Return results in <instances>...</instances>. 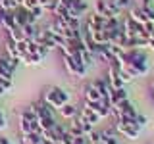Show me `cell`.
<instances>
[{
  "instance_id": "cell-12",
  "label": "cell",
  "mask_w": 154,
  "mask_h": 144,
  "mask_svg": "<svg viewBox=\"0 0 154 144\" xmlns=\"http://www.w3.org/2000/svg\"><path fill=\"white\" fill-rule=\"evenodd\" d=\"M35 110H37V117L38 119H42V117H54V110H52L46 102H37L35 104Z\"/></svg>"
},
{
  "instance_id": "cell-5",
  "label": "cell",
  "mask_w": 154,
  "mask_h": 144,
  "mask_svg": "<svg viewBox=\"0 0 154 144\" xmlns=\"http://www.w3.org/2000/svg\"><path fill=\"white\" fill-rule=\"evenodd\" d=\"M64 56V65L67 69V73H69L71 77H77V79H81V77L87 75V65H83L77 58L73 56H67V54H62Z\"/></svg>"
},
{
  "instance_id": "cell-17",
  "label": "cell",
  "mask_w": 154,
  "mask_h": 144,
  "mask_svg": "<svg viewBox=\"0 0 154 144\" xmlns=\"http://www.w3.org/2000/svg\"><path fill=\"white\" fill-rule=\"evenodd\" d=\"M42 60H45V58L38 54V52H35V54H25V56H21V60H19V62H23L25 65H38Z\"/></svg>"
},
{
  "instance_id": "cell-15",
  "label": "cell",
  "mask_w": 154,
  "mask_h": 144,
  "mask_svg": "<svg viewBox=\"0 0 154 144\" xmlns=\"http://www.w3.org/2000/svg\"><path fill=\"white\" fill-rule=\"evenodd\" d=\"M98 100H100V92L89 83V85H87V88H85V102H93V104H96Z\"/></svg>"
},
{
  "instance_id": "cell-41",
  "label": "cell",
  "mask_w": 154,
  "mask_h": 144,
  "mask_svg": "<svg viewBox=\"0 0 154 144\" xmlns=\"http://www.w3.org/2000/svg\"><path fill=\"white\" fill-rule=\"evenodd\" d=\"M152 2H154V0H152Z\"/></svg>"
},
{
  "instance_id": "cell-23",
  "label": "cell",
  "mask_w": 154,
  "mask_h": 144,
  "mask_svg": "<svg viewBox=\"0 0 154 144\" xmlns=\"http://www.w3.org/2000/svg\"><path fill=\"white\" fill-rule=\"evenodd\" d=\"M23 35H25V38H35V35L38 33V29L35 23H27V25H23Z\"/></svg>"
},
{
  "instance_id": "cell-43",
  "label": "cell",
  "mask_w": 154,
  "mask_h": 144,
  "mask_svg": "<svg viewBox=\"0 0 154 144\" xmlns=\"http://www.w3.org/2000/svg\"><path fill=\"white\" fill-rule=\"evenodd\" d=\"M152 144H154V142H152Z\"/></svg>"
},
{
  "instance_id": "cell-27",
  "label": "cell",
  "mask_w": 154,
  "mask_h": 144,
  "mask_svg": "<svg viewBox=\"0 0 154 144\" xmlns=\"http://www.w3.org/2000/svg\"><path fill=\"white\" fill-rule=\"evenodd\" d=\"M154 35V23L152 21H146L143 25V31H141V37H144V38H150Z\"/></svg>"
},
{
  "instance_id": "cell-16",
  "label": "cell",
  "mask_w": 154,
  "mask_h": 144,
  "mask_svg": "<svg viewBox=\"0 0 154 144\" xmlns=\"http://www.w3.org/2000/svg\"><path fill=\"white\" fill-rule=\"evenodd\" d=\"M6 54H8V58H14V60H19V52H17V42L16 40H12V38H6Z\"/></svg>"
},
{
  "instance_id": "cell-8",
  "label": "cell",
  "mask_w": 154,
  "mask_h": 144,
  "mask_svg": "<svg viewBox=\"0 0 154 144\" xmlns=\"http://www.w3.org/2000/svg\"><path fill=\"white\" fill-rule=\"evenodd\" d=\"M122 29H123V33L127 37H139V35H141V31H143V25H139L137 21H133V19L127 16V19L123 21V27Z\"/></svg>"
},
{
  "instance_id": "cell-1",
  "label": "cell",
  "mask_w": 154,
  "mask_h": 144,
  "mask_svg": "<svg viewBox=\"0 0 154 144\" xmlns=\"http://www.w3.org/2000/svg\"><path fill=\"white\" fill-rule=\"evenodd\" d=\"M148 56L141 52V48H133V50H125V64L131 65L133 69H137L139 77L146 75L148 69H150V64H148Z\"/></svg>"
},
{
  "instance_id": "cell-26",
  "label": "cell",
  "mask_w": 154,
  "mask_h": 144,
  "mask_svg": "<svg viewBox=\"0 0 154 144\" xmlns=\"http://www.w3.org/2000/svg\"><path fill=\"white\" fill-rule=\"evenodd\" d=\"M143 10V14L146 16V19L148 21H152L154 23V4H144V6H139Z\"/></svg>"
},
{
  "instance_id": "cell-40",
  "label": "cell",
  "mask_w": 154,
  "mask_h": 144,
  "mask_svg": "<svg viewBox=\"0 0 154 144\" xmlns=\"http://www.w3.org/2000/svg\"><path fill=\"white\" fill-rule=\"evenodd\" d=\"M98 144H106V142H104V140H100V142H98Z\"/></svg>"
},
{
  "instance_id": "cell-20",
  "label": "cell",
  "mask_w": 154,
  "mask_h": 144,
  "mask_svg": "<svg viewBox=\"0 0 154 144\" xmlns=\"http://www.w3.org/2000/svg\"><path fill=\"white\" fill-rule=\"evenodd\" d=\"M8 37L12 38V40H16V42L25 40V35H23V29H21V27H14V29H10V31H8Z\"/></svg>"
},
{
  "instance_id": "cell-32",
  "label": "cell",
  "mask_w": 154,
  "mask_h": 144,
  "mask_svg": "<svg viewBox=\"0 0 154 144\" xmlns=\"http://www.w3.org/2000/svg\"><path fill=\"white\" fill-rule=\"evenodd\" d=\"M135 123H137L139 125V127H146V123H148V119L146 117H144V115H141V113H137V117H135Z\"/></svg>"
},
{
  "instance_id": "cell-30",
  "label": "cell",
  "mask_w": 154,
  "mask_h": 144,
  "mask_svg": "<svg viewBox=\"0 0 154 144\" xmlns=\"http://www.w3.org/2000/svg\"><path fill=\"white\" fill-rule=\"evenodd\" d=\"M114 4H116L119 10H131L133 0H114Z\"/></svg>"
},
{
  "instance_id": "cell-31",
  "label": "cell",
  "mask_w": 154,
  "mask_h": 144,
  "mask_svg": "<svg viewBox=\"0 0 154 144\" xmlns=\"http://www.w3.org/2000/svg\"><path fill=\"white\" fill-rule=\"evenodd\" d=\"M73 6H75L77 10H79L81 14H85L87 10H89V6H87V2H85V0H73Z\"/></svg>"
},
{
  "instance_id": "cell-29",
  "label": "cell",
  "mask_w": 154,
  "mask_h": 144,
  "mask_svg": "<svg viewBox=\"0 0 154 144\" xmlns=\"http://www.w3.org/2000/svg\"><path fill=\"white\" fill-rule=\"evenodd\" d=\"M29 14H31V21L37 23V19H41L42 14H45V8H42V6H35L33 10H29Z\"/></svg>"
},
{
  "instance_id": "cell-24",
  "label": "cell",
  "mask_w": 154,
  "mask_h": 144,
  "mask_svg": "<svg viewBox=\"0 0 154 144\" xmlns=\"http://www.w3.org/2000/svg\"><path fill=\"white\" fill-rule=\"evenodd\" d=\"M0 77H4V79H10V81H12V77H14V71L10 69L6 64H4L2 58H0Z\"/></svg>"
},
{
  "instance_id": "cell-14",
  "label": "cell",
  "mask_w": 154,
  "mask_h": 144,
  "mask_svg": "<svg viewBox=\"0 0 154 144\" xmlns=\"http://www.w3.org/2000/svg\"><path fill=\"white\" fill-rule=\"evenodd\" d=\"M33 131H41L38 125L31 123L29 119H25V117L19 115V133H21V134H29V133H33Z\"/></svg>"
},
{
  "instance_id": "cell-25",
  "label": "cell",
  "mask_w": 154,
  "mask_h": 144,
  "mask_svg": "<svg viewBox=\"0 0 154 144\" xmlns=\"http://www.w3.org/2000/svg\"><path fill=\"white\" fill-rule=\"evenodd\" d=\"M16 8H19L16 0H0V10H2V12H8V10L14 12Z\"/></svg>"
},
{
  "instance_id": "cell-39",
  "label": "cell",
  "mask_w": 154,
  "mask_h": 144,
  "mask_svg": "<svg viewBox=\"0 0 154 144\" xmlns=\"http://www.w3.org/2000/svg\"><path fill=\"white\" fill-rule=\"evenodd\" d=\"M152 96H154V83H152Z\"/></svg>"
},
{
  "instance_id": "cell-33",
  "label": "cell",
  "mask_w": 154,
  "mask_h": 144,
  "mask_svg": "<svg viewBox=\"0 0 154 144\" xmlns=\"http://www.w3.org/2000/svg\"><path fill=\"white\" fill-rule=\"evenodd\" d=\"M73 140H75V136H73V134H71L69 131H67V133L64 134V138H62V142H60V144H73Z\"/></svg>"
},
{
  "instance_id": "cell-37",
  "label": "cell",
  "mask_w": 154,
  "mask_h": 144,
  "mask_svg": "<svg viewBox=\"0 0 154 144\" xmlns=\"http://www.w3.org/2000/svg\"><path fill=\"white\" fill-rule=\"evenodd\" d=\"M148 48H150V50H154V37L148 38Z\"/></svg>"
},
{
  "instance_id": "cell-19",
  "label": "cell",
  "mask_w": 154,
  "mask_h": 144,
  "mask_svg": "<svg viewBox=\"0 0 154 144\" xmlns=\"http://www.w3.org/2000/svg\"><path fill=\"white\" fill-rule=\"evenodd\" d=\"M104 21H106L104 16H100V14H93V16L89 17V21H87V23H91L94 29H102V27H104Z\"/></svg>"
},
{
  "instance_id": "cell-9",
  "label": "cell",
  "mask_w": 154,
  "mask_h": 144,
  "mask_svg": "<svg viewBox=\"0 0 154 144\" xmlns=\"http://www.w3.org/2000/svg\"><path fill=\"white\" fill-rule=\"evenodd\" d=\"M129 94H127V88H112V92H110V104L112 106H118L119 102H123V100H127Z\"/></svg>"
},
{
  "instance_id": "cell-28",
  "label": "cell",
  "mask_w": 154,
  "mask_h": 144,
  "mask_svg": "<svg viewBox=\"0 0 154 144\" xmlns=\"http://www.w3.org/2000/svg\"><path fill=\"white\" fill-rule=\"evenodd\" d=\"M67 131L73 134V136H85V133H83V129H81V125L77 123L75 119H73V123H71L69 127H67Z\"/></svg>"
},
{
  "instance_id": "cell-36",
  "label": "cell",
  "mask_w": 154,
  "mask_h": 144,
  "mask_svg": "<svg viewBox=\"0 0 154 144\" xmlns=\"http://www.w3.org/2000/svg\"><path fill=\"white\" fill-rule=\"evenodd\" d=\"M0 144H12V140L6 138V136H0Z\"/></svg>"
},
{
  "instance_id": "cell-34",
  "label": "cell",
  "mask_w": 154,
  "mask_h": 144,
  "mask_svg": "<svg viewBox=\"0 0 154 144\" xmlns=\"http://www.w3.org/2000/svg\"><path fill=\"white\" fill-rule=\"evenodd\" d=\"M6 117H4V113H2V110H0V131H2V129H6Z\"/></svg>"
},
{
  "instance_id": "cell-13",
  "label": "cell",
  "mask_w": 154,
  "mask_h": 144,
  "mask_svg": "<svg viewBox=\"0 0 154 144\" xmlns=\"http://www.w3.org/2000/svg\"><path fill=\"white\" fill-rule=\"evenodd\" d=\"M58 112H60V115H62L64 119H75V117H77V113H79V110H77L71 102H67V104L62 106Z\"/></svg>"
},
{
  "instance_id": "cell-3",
  "label": "cell",
  "mask_w": 154,
  "mask_h": 144,
  "mask_svg": "<svg viewBox=\"0 0 154 144\" xmlns=\"http://www.w3.org/2000/svg\"><path fill=\"white\" fill-rule=\"evenodd\" d=\"M137 108L133 106L131 100H123V102H119L118 106H112V115L116 119H123V121H133L135 117H137Z\"/></svg>"
},
{
  "instance_id": "cell-10",
  "label": "cell",
  "mask_w": 154,
  "mask_h": 144,
  "mask_svg": "<svg viewBox=\"0 0 154 144\" xmlns=\"http://www.w3.org/2000/svg\"><path fill=\"white\" fill-rule=\"evenodd\" d=\"M91 85L100 92V96H110V92H112V86H110L108 79H94L91 81Z\"/></svg>"
},
{
  "instance_id": "cell-2",
  "label": "cell",
  "mask_w": 154,
  "mask_h": 144,
  "mask_svg": "<svg viewBox=\"0 0 154 144\" xmlns=\"http://www.w3.org/2000/svg\"><path fill=\"white\" fill-rule=\"evenodd\" d=\"M42 102H46L52 110H60L64 104L69 102V94L64 88H60V86H50V88H46Z\"/></svg>"
},
{
  "instance_id": "cell-7",
  "label": "cell",
  "mask_w": 154,
  "mask_h": 144,
  "mask_svg": "<svg viewBox=\"0 0 154 144\" xmlns=\"http://www.w3.org/2000/svg\"><path fill=\"white\" fill-rule=\"evenodd\" d=\"M66 133H67V129L56 123L52 129H48V131H42V138H45L46 142H50V144H60Z\"/></svg>"
},
{
  "instance_id": "cell-11",
  "label": "cell",
  "mask_w": 154,
  "mask_h": 144,
  "mask_svg": "<svg viewBox=\"0 0 154 144\" xmlns=\"http://www.w3.org/2000/svg\"><path fill=\"white\" fill-rule=\"evenodd\" d=\"M0 16H2V27L6 29V31L17 27L16 17H14V12H12V10H8V12H2V10H0Z\"/></svg>"
},
{
  "instance_id": "cell-22",
  "label": "cell",
  "mask_w": 154,
  "mask_h": 144,
  "mask_svg": "<svg viewBox=\"0 0 154 144\" xmlns=\"http://www.w3.org/2000/svg\"><path fill=\"white\" fill-rule=\"evenodd\" d=\"M75 58H77V60H79V62H81L83 65H87V67H89L91 64H93V60H94V58L91 56V54H89L87 50H79V54H77Z\"/></svg>"
},
{
  "instance_id": "cell-4",
  "label": "cell",
  "mask_w": 154,
  "mask_h": 144,
  "mask_svg": "<svg viewBox=\"0 0 154 144\" xmlns=\"http://www.w3.org/2000/svg\"><path fill=\"white\" fill-rule=\"evenodd\" d=\"M114 127H116V131H118V134H123V136H125V138H129V140H137V138L141 136V131H143V129L139 127L137 123H135V119H133V121L116 119Z\"/></svg>"
},
{
  "instance_id": "cell-21",
  "label": "cell",
  "mask_w": 154,
  "mask_h": 144,
  "mask_svg": "<svg viewBox=\"0 0 154 144\" xmlns=\"http://www.w3.org/2000/svg\"><path fill=\"white\" fill-rule=\"evenodd\" d=\"M54 125H56V119L54 117H42V119H38V129H41V133L52 129Z\"/></svg>"
},
{
  "instance_id": "cell-6",
  "label": "cell",
  "mask_w": 154,
  "mask_h": 144,
  "mask_svg": "<svg viewBox=\"0 0 154 144\" xmlns=\"http://www.w3.org/2000/svg\"><path fill=\"white\" fill-rule=\"evenodd\" d=\"M94 14H100V16H104V17H119L122 10L114 4V0H96Z\"/></svg>"
},
{
  "instance_id": "cell-42",
  "label": "cell",
  "mask_w": 154,
  "mask_h": 144,
  "mask_svg": "<svg viewBox=\"0 0 154 144\" xmlns=\"http://www.w3.org/2000/svg\"><path fill=\"white\" fill-rule=\"evenodd\" d=\"M152 37H154V35H152Z\"/></svg>"
},
{
  "instance_id": "cell-38",
  "label": "cell",
  "mask_w": 154,
  "mask_h": 144,
  "mask_svg": "<svg viewBox=\"0 0 154 144\" xmlns=\"http://www.w3.org/2000/svg\"><path fill=\"white\" fill-rule=\"evenodd\" d=\"M0 27H2V16H0Z\"/></svg>"
},
{
  "instance_id": "cell-35",
  "label": "cell",
  "mask_w": 154,
  "mask_h": 144,
  "mask_svg": "<svg viewBox=\"0 0 154 144\" xmlns=\"http://www.w3.org/2000/svg\"><path fill=\"white\" fill-rule=\"evenodd\" d=\"M73 144H89V142H87V136H75Z\"/></svg>"
},
{
  "instance_id": "cell-18",
  "label": "cell",
  "mask_w": 154,
  "mask_h": 144,
  "mask_svg": "<svg viewBox=\"0 0 154 144\" xmlns=\"http://www.w3.org/2000/svg\"><path fill=\"white\" fill-rule=\"evenodd\" d=\"M129 17H131L133 21H137L139 25H144V23L148 21L146 16L143 14V10H141V8H131V10H129Z\"/></svg>"
}]
</instances>
